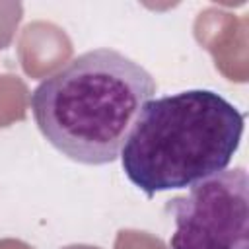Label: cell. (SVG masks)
Returning a JSON list of instances; mask_svg holds the SVG:
<instances>
[{
  "instance_id": "1",
  "label": "cell",
  "mask_w": 249,
  "mask_h": 249,
  "mask_svg": "<svg viewBox=\"0 0 249 249\" xmlns=\"http://www.w3.org/2000/svg\"><path fill=\"white\" fill-rule=\"evenodd\" d=\"M152 74L115 49H93L47 76L31 93V113L45 140L72 161L113 163L156 95Z\"/></svg>"
},
{
  "instance_id": "2",
  "label": "cell",
  "mask_w": 249,
  "mask_h": 249,
  "mask_svg": "<svg viewBox=\"0 0 249 249\" xmlns=\"http://www.w3.org/2000/svg\"><path fill=\"white\" fill-rule=\"evenodd\" d=\"M245 115L212 89L150 99L123 150L128 181L148 196L187 189L224 171L237 152Z\"/></svg>"
},
{
  "instance_id": "3",
  "label": "cell",
  "mask_w": 249,
  "mask_h": 249,
  "mask_svg": "<svg viewBox=\"0 0 249 249\" xmlns=\"http://www.w3.org/2000/svg\"><path fill=\"white\" fill-rule=\"evenodd\" d=\"M169 249H249V177L245 167L224 169L173 196Z\"/></svg>"
}]
</instances>
